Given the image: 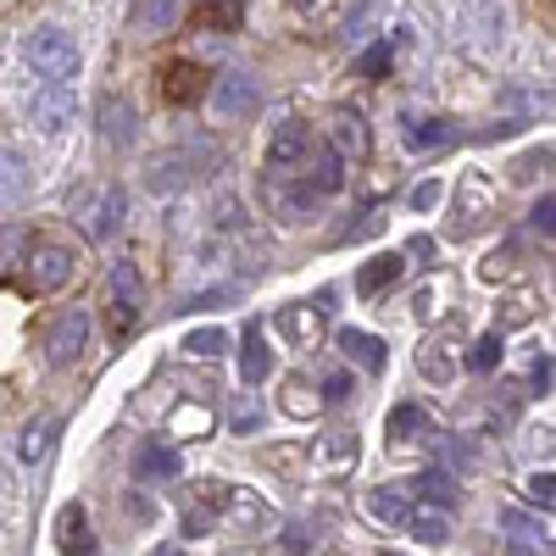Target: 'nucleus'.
<instances>
[{
  "mask_svg": "<svg viewBox=\"0 0 556 556\" xmlns=\"http://www.w3.org/2000/svg\"><path fill=\"white\" fill-rule=\"evenodd\" d=\"M529 395H551V356H534V367H529Z\"/></svg>",
  "mask_w": 556,
  "mask_h": 556,
  "instance_id": "38",
  "label": "nucleus"
},
{
  "mask_svg": "<svg viewBox=\"0 0 556 556\" xmlns=\"http://www.w3.org/2000/svg\"><path fill=\"white\" fill-rule=\"evenodd\" d=\"M501 529L513 534L518 545H529V551H545V556H551V534H545V523H534L529 513H501Z\"/></svg>",
  "mask_w": 556,
  "mask_h": 556,
  "instance_id": "24",
  "label": "nucleus"
},
{
  "mask_svg": "<svg viewBox=\"0 0 556 556\" xmlns=\"http://www.w3.org/2000/svg\"><path fill=\"white\" fill-rule=\"evenodd\" d=\"M262 424V412L256 406H240V417H235V429H256Z\"/></svg>",
  "mask_w": 556,
  "mask_h": 556,
  "instance_id": "47",
  "label": "nucleus"
},
{
  "mask_svg": "<svg viewBox=\"0 0 556 556\" xmlns=\"http://www.w3.org/2000/svg\"><path fill=\"white\" fill-rule=\"evenodd\" d=\"M184 351H190V356H223L228 351V334L223 329H195L190 340H184Z\"/></svg>",
  "mask_w": 556,
  "mask_h": 556,
  "instance_id": "32",
  "label": "nucleus"
},
{
  "mask_svg": "<svg viewBox=\"0 0 556 556\" xmlns=\"http://www.w3.org/2000/svg\"><path fill=\"white\" fill-rule=\"evenodd\" d=\"M440 201V184L429 178V184H417V190H412V206H434Z\"/></svg>",
  "mask_w": 556,
  "mask_h": 556,
  "instance_id": "43",
  "label": "nucleus"
},
{
  "mask_svg": "<svg viewBox=\"0 0 556 556\" xmlns=\"http://www.w3.org/2000/svg\"><path fill=\"white\" fill-rule=\"evenodd\" d=\"M312 456H317L323 473H345L351 462H356V434H323Z\"/></svg>",
  "mask_w": 556,
  "mask_h": 556,
  "instance_id": "21",
  "label": "nucleus"
},
{
  "mask_svg": "<svg viewBox=\"0 0 556 556\" xmlns=\"http://www.w3.org/2000/svg\"><path fill=\"white\" fill-rule=\"evenodd\" d=\"M451 351H456V345H451V334H434V340L424 345V356H417V367H424L429 379H451V374H456Z\"/></svg>",
  "mask_w": 556,
  "mask_h": 556,
  "instance_id": "25",
  "label": "nucleus"
},
{
  "mask_svg": "<svg viewBox=\"0 0 556 556\" xmlns=\"http://www.w3.org/2000/svg\"><path fill=\"white\" fill-rule=\"evenodd\" d=\"M390 56H395V39H379L374 51L356 62V73H362V78H384V73H390Z\"/></svg>",
  "mask_w": 556,
  "mask_h": 556,
  "instance_id": "31",
  "label": "nucleus"
},
{
  "mask_svg": "<svg viewBox=\"0 0 556 556\" xmlns=\"http://www.w3.org/2000/svg\"><path fill=\"white\" fill-rule=\"evenodd\" d=\"M513 267H518V245H506V251H495L484 262V278H501V273H513Z\"/></svg>",
  "mask_w": 556,
  "mask_h": 556,
  "instance_id": "39",
  "label": "nucleus"
},
{
  "mask_svg": "<svg viewBox=\"0 0 556 556\" xmlns=\"http://www.w3.org/2000/svg\"><path fill=\"white\" fill-rule=\"evenodd\" d=\"M217 151L212 146H190V151H167V156H156L151 162V190H184V184H190V178H201L206 167H195V162H212Z\"/></svg>",
  "mask_w": 556,
  "mask_h": 556,
  "instance_id": "5",
  "label": "nucleus"
},
{
  "mask_svg": "<svg viewBox=\"0 0 556 556\" xmlns=\"http://www.w3.org/2000/svg\"><path fill=\"white\" fill-rule=\"evenodd\" d=\"M406 440H434V424H429V412L424 406H412V401H401L395 412H390V445H406Z\"/></svg>",
  "mask_w": 556,
  "mask_h": 556,
  "instance_id": "18",
  "label": "nucleus"
},
{
  "mask_svg": "<svg viewBox=\"0 0 556 556\" xmlns=\"http://www.w3.org/2000/svg\"><path fill=\"white\" fill-rule=\"evenodd\" d=\"M401 139H406V151H445V146H456V123H440V117H401Z\"/></svg>",
  "mask_w": 556,
  "mask_h": 556,
  "instance_id": "14",
  "label": "nucleus"
},
{
  "mask_svg": "<svg viewBox=\"0 0 556 556\" xmlns=\"http://www.w3.org/2000/svg\"><path fill=\"white\" fill-rule=\"evenodd\" d=\"M106 285H112V301H117V329H128L134 312H139V301H146V278H139L134 262H112Z\"/></svg>",
  "mask_w": 556,
  "mask_h": 556,
  "instance_id": "13",
  "label": "nucleus"
},
{
  "mask_svg": "<svg viewBox=\"0 0 556 556\" xmlns=\"http://www.w3.org/2000/svg\"><path fill=\"white\" fill-rule=\"evenodd\" d=\"M73 217H78V235L89 245H106L117 235V217H123V190L117 184H89V190L73 195Z\"/></svg>",
  "mask_w": 556,
  "mask_h": 556,
  "instance_id": "1",
  "label": "nucleus"
},
{
  "mask_svg": "<svg viewBox=\"0 0 556 556\" xmlns=\"http://www.w3.org/2000/svg\"><path fill=\"white\" fill-rule=\"evenodd\" d=\"M267 374H273V351H267L262 329H245V340H240V379L245 384H262Z\"/></svg>",
  "mask_w": 556,
  "mask_h": 556,
  "instance_id": "20",
  "label": "nucleus"
},
{
  "mask_svg": "<svg viewBox=\"0 0 556 556\" xmlns=\"http://www.w3.org/2000/svg\"><path fill=\"white\" fill-rule=\"evenodd\" d=\"M406 506H412L406 490H374V495H367V513H374L379 523H395V529H401V518H406Z\"/></svg>",
  "mask_w": 556,
  "mask_h": 556,
  "instance_id": "27",
  "label": "nucleus"
},
{
  "mask_svg": "<svg viewBox=\"0 0 556 556\" xmlns=\"http://www.w3.org/2000/svg\"><path fill=\"white\" fill-rule=\"evenodd\" d=\"M401 267H406V256H374L362 273H356V290L362 295H379V290H390L395 278H401Z\"/></svg>",
  "mask_w": 556,
  "mask_h": 556,
  "instance_id": "22",
  "label": "nucleus"
},
{
  "mask_svg": "<svg viewBox=\"0 0 556 556\" xmlns=\"http://www.w3.org/2000/svg\"><path fill=\"white\" fill-rule=\"evenodd\" d=\"M312 384H290V395H285V412H295V417H312L317 406H323V395H306Z\"/></svg>",
  "mask_w": 556,
  "mask_h": 556,
  "instance_id": "37",
  "label": "nucleus"
},
{
  "mask_svg": "<svg viewBox=\"0 0 556 556\" xmlns=\"http://www.w3.org/2000/svg\"><path fill=\"white\" fill-rule=\"evenodd\" d=\"M212 106H217V117H256L262 89H256V78H245V73H223Z\"/></svg>",
  "mask_w": 556,
  "mask_h": 556,
  "instance_id": "9",
  "label": "nucleus"
},
{
  "mask_svg": "<svg viewBox=\"0 0 556 556\" xmlns=\"http://www.w3.org/2000/svg\"><path fill=\"white\" fill-rule=\"evenodd\" d=\"M295 12H323V7H334V0H290Z\"/></svg>",
  "mask_w": 556,
  "mask_h": 556,
  "instance_id": "48",
  "label": "nucleus"
},
{
  "mask_svg": "<svg viewBox=\"0 0 556 556\" xmlns=\"http://www.w3.org/2000/svg\"><path fill=\"white\" fill-rule=\"evenodd\" d=\"M134 473L139 479H178L184 473V456L167 440H146V445H139V456H134Z\"/></svg>",
  "mask_w": 556,
  "mask_h": 556,
  "instance_id": "16",
  "label": "nucleus"
},
{
  "mask_svg": "<svg viewBox=\"0 0 556 556\" xmlns=\"http://www.w3.org/2000/svg\"><path fill=\"white\" fill-rule=\"evenodd\" d=\"M51 434H56V417H34V424L23 429V440H17V456L23 462H39L45 451H51Z\"/></svg>",
  "mask_w": 556,
  "mask_h": 556,
  "instance_id": "26",
  "label": "nucleus"
},
{
  "mask_svg": "<svg viewBox=\"0 0 556 556\" xmlns=\"http://www.w3.org/2000/svg\"><path fill=\"white\" fill-rule=\"evenodd\" d=\"M523 495L540 506V513H551V506H556V479H551V473H529V479H523Z\"/></svg>",
  "mask_w": 556,
  "mask_h": 556,
  "instance_id": "35",
  "label": "nucleus"
},
{
  "mask_svg": "<svg viewBox=\"0 0 556 556\" xmlns=\"http://www.w3.org/2000/svg\"><path fill=\"white\" fill-rule=\"evenodd\" d=\"M28 117H34V128L39 134H62L73 117H78V101H73V89H67V78H51L34 96V106H28Z\"/></svg>",
  "mask_w": 556,
  "mask_h": 556,
  "instance_id": "6",
  "label": "nucleus"
},
{
  "mask_svg": "<svg viewBox=\"0 0 556 556\" xmlns=\"http://www.w3.org/2000/svg\"><path fill=\"white\" fill-rule=\"evenodd\" d=\"M540 312V295L534 290H518V295H506V312H501V329H518V323H529Z\"/></svg>",
  "mask_w": 556,
  "mask_h": 556,
  "instance_id": "30",
  "label": "nucleus"
},
{
  "mask_svg": "<svg viewBox=\"0 0 556 556\" xmlns=\"http://www.w3.org/2000/svg\"><path fill=\"white\" fill-rule=\"evenodd\" d=\"M329 146H334L340 156H351V162H362L367 151H374V134H367V123H362V112H356V106H334Z\"/></svg>",
  "mask_w": 556,
  "mask_h": 556,
  "instance_id": "10",
  "label": "nucleus"
},
{
  "mask_svg": "<svg viewBox=\"0 0 556 556\" xmlns=\"http://www.w3.org/2000/svg\"><path fill=\"white\" fill-rule=\"evenodd\" d=\"M206 96V67L201 62H173L162 73V101L167 106H195Z\"/></svg>",
  "mask_w": 556,
  "mask_h": 556,
  "instance_id": "12",
  "label": "nucleus"
},
{
  "mask_svg": "<svg viewBox=\"0 0 556 556\" xmlns=\"http://www.w3.org/2000/svg\"><path fill=\"white\" fill-rule=\"evenodd\" d=\"M490 201H495V195H490V178H484V173H468V178H462V206L451 212V235H456V240H468L473 228L484 223Z\"/></svg>",
  "mask_w": 556,
  "mask_h": 556,
  "instance_id": "8",
  "label": "nucleus"
},
{
  "mask_svg": "<svg viewBox=\"0 0 556 556\" xmlns=\"http://www.w3.org/2000/svg\"><path fill=\"white\" fill-rule=\"evenodd\" d=\"M285 551H290V556H306V529H290V534H285Z\"/></svg>",
  "mask_w": 556,
  "mask_h": 556,
  "instance_id": "46",
  "label": "nucleus"
},
{
  "mask_svg": "<svg viewBox=\"0 0 556 556\" xmlns=\"http://www.w3.org/2000/svg\"><path fill=\"white\" fill-rule=\"evenodd\" d=\"M28 195V167L17 151H0V206H12Z\"/></svg>",
  "mask_w": 556,
  "mask_h": 556,
  "instance_id": "23",
  "label": "nucleus"
},
{
  "mask_svg": "<svg viewBox=\"0 0 556 556\" xmlns=\"http://www.w3.org/2000/svg\"><path fill=\"white\" fill-rule=\"evenodd\" d=\"M317 395H323V401H345V395H351V374H329Z\"/></svg>",
  "mask_w": 556,
  "mask_h": 556,
  "instance_id": "42",
  "label": "nucleus"
},
{
  "mask_svg": "<svg viewBox=\"0 0 556 556\" xmlns=\"http://www.w3.org/2000/svg\"><path fill=\"white\" fill-rule=\"evenodd\" d=\"M28 62L39 78H73L78 73V45L67 28H34L28 34Z\"/></svg>",
  "mask_w": 556,
  "mask_h": 556,
  "instance_id": "2",
  "label": "nucleus"
},
{
  "mask_svg": "<svg viewBox=\"0 0 556 556\" xmlns=\"http://www.w3.org/2000/svg\"><path fill=\"white\" fill-rule=\"evenodd\" d=\"M495 362H501V334H484V340H473V351H468V367H473V374H490Z\"/></svg>",
  "mask_w": 556,
  "mask_h": 556,
  "instance_id": "34",
  "label": "nucleus"
},
{
  "mask_svg": "<svg viewBox=\"0 0 556 556\" xmlns=\"http://www.w3.org/2000/svg\"><path fill=\"white\" fill-rule=\"evenodd\" d=\"M529 223H534V228H540V235H545V240H551V228H556V201H551V195H545V201H540V206H534V212H529Z\"/></svg>",
  "mask_w": 556,
  "mask_h": 556,
  "instance_id": "40",
  "label": "nucleus"
},
{
  "mask_svg": "<svg viewBox=\"0 0 556 556\" xmlns=\"http://www.w3.org/2000/svg\"><path fill=\"white\" fill-rule=\"evenodd\" d=\"M340 351L351 356V362H362L367 367V374H379V367H384V340L379 334H367V329H340Z\"/></svg>",
  "mask_w": 556,
  "mask_h": 556,
  "instance_id": "19",
  "label": "nucleus"
},
{
  "mask_svg": "<svg viewBox=\"0 0 556 556\" xmlns=\"http://www.w3.org/2000/svg\"><path fill=\"white\" fill-rule=\"evenodd\" d=\"M406 256H412V262H434V240H424V235H417Z\"/></svg>",
  "mask_w": 556,
  "mask_h": 556,
  "instance_id": "44",
  "label": "nucleus"
},
{
  "mask_svg": "<svg viewBox=\"0 0 556 556\" xmlns=\"http://www.w3.org/2000/svg\"><path fill=\"white\" fill-rule=\"evenodd\" d=\"M56 545H62L67 556H89V551H96V529H89L84 506H62V518H56Z\"/></svg>",
  "mask_w": 556,
  "mask_h": 556,
  "instance_id": "17",
  "label": "nucleus"
},
{
  "mask_svg": "<svg viewBox=\"0 0 556 556\" xmlns=\"http://www.w3.org/2000/svg\"><path fill=\"white\" fill-rule=\"evenodd\" d=\"M540 167H551V151H545V146H540V151H529V156L513 167V178H534Z\"/></svg>",
  "mask_w": 556,
  "mask_h": 556,
  "instance_id": "41",
  "label": "nucleus"
},
{
  "mask_svg": "<svg viewBox=\"0 0 556 556\" xmlns=\"http://www.w3.org/2000/svg\"><path fill=\"white\" fill-rule=\"evenodd\" d=\"M424 501H434V506H451L456 513V484H451V473H440V468H429V473H417V484H412Z\"/></svg>",
  "mask_w": 556,
  "mask_h": 556,
  "instance_id": "28",
  "label": "nucleus"
},
{
  "mask_svg": "<svg viewBox=\"0 0 556 556\" xmlns=\"http://www.w3.org/2000/svg\"><path fill=\"white\" fill-rule=\"evenodd\" d=\"M306 151H312V128L306 123H278L273 146H267V173L273 178H295L301 162H306Z\"/></svg>",
  "mask_w": 556,
  "mask_h": 556,
  "instance_id": "4",
  "label": "nucleus"
},
{
  "mask_svg": "<svg viewBox=\"0 0 556 556\" xmlns=\"http://www.w3.org/2000/svg\"><path fill=\"white\" fill-rule=\"evenodd\" d=\"M401 529L412 534V540H429V545H440L445 534H451V506H434V501H424V506H406V518H401Z\"/></svg>",
  "mask_w": 556,
  "mask_h": 556,
  "instance_id": "15",
  "label": "nucleus"
},
{
  "mask_svg": "<svg viewBox=\"0 0 556 556\" xmlns=\"http://www.w3.org/2000/svg\"><path fill=\"white\" fill-rule=\"evenodd\" d=\"M412 301H417V317H434V301H440V295H434V290H417Z\"/></svg>",
  "mask_w": 556,
  "mask_h": 556,
  "instance_id": "45",
  "label": "nucleus"
},
{
  "mask_svg": "<svg viewBox=\"0 0 556 556\" xmlns=\"http://www.w3.org/2000/svg\"><path fill=\"white\" fill-rule=\"evenodd\" d=\"M28 290L34 295H51V290H62L67 278H73V251L67 245H56V240H34L28 245Z\"/></svg>",
  "mask_w": 556,
  "mask_h": 556,
  "instance_id": "3",
  "label": "nucleus"
},
{
  "mask_svg": "<svg viewBox=\"0 0 556 556\" xmlns=\"http://www.w3.org/2000/svg\"><path fill=\"white\" fill-rule=\"evenodd\" d=\"M89 345V317L84 312H62L51 329H45V356H51L56 367H73Z\"/></svg>",
  "mask_w": 556,
  "mask_h": 556,
  "instance_id": "7",
  "label": "nucleus"
},
{
  "mask_svg": "<svg viewBox=\"0 0 556 556\" xmlns=\"http://www.w3.org/2000/svg\"><path fill=\"white\" fill-rule=\"evenodd\" d=\"M151 556H184V551H178V545H156Z\"/></svg>",
  "mask_w": 556,
  "mask_h": 556,
  "instance_id": "49",
  "label": "nucleus"
},
{
  "mask_svg": "<svg viewBox=\"0 0 556 556\" xmlns=\"http://www.w3.org/2000/svg\"><path fill=\"white\" fill-rule=\"evenodd\" d=\"M184 429H190V440L206 434V429H212V412H206V406H178V412H173V434H184Z\"/></svg>",
  "mask_w": 556,
  "mask_h": 556,
  "instance_id": "33",
  "label": "nucleus"
},
{
  "mask_svg": "<svg viewBox=\"0 0 556 556\" xmlns=\"http://www.w3.org/2000/svg\"><path fill=\"white\" fill-rule=\"evenodd\" d=\"M101 117H106L112 146H128V139H134V112H128L123 101H101Z\"/></svg>",
  "mask_w": 556,
  "mask_h": 556,
  "instance_id": "29",
  "label": "nucleus"
},
{
  "mask_svg": "<svg viewBox=\"0 0 556 556\" xmlns=\"http://www.w3.org/2000/svg\"><path fill=\"white\" fill-rule=\"evenodd\" d=\"M323 301H295V306H285L278 312V334H285L290 345H317L323 340Z\"/></svg>",
  "mask_w": 556,
  "mask_h": 556,
  "instance_id": "11",
  "label": "nucleus"
},
{
  "mask_svg": "<svg viewBox=\"0 0 556 556\" xmlns=\"http://www.w3.org/2000/svg\"><path fill=\"white\" fill-rule=\"evenodd\" d=\"M173 0H151V7H139V23H146L151 34H162V28H173Z\"/></svg>",
  "mask_w": 556,
  "mask_h": 556,
  "instance_id": "36",
  "label": "nucleus"
}]
</instances>
